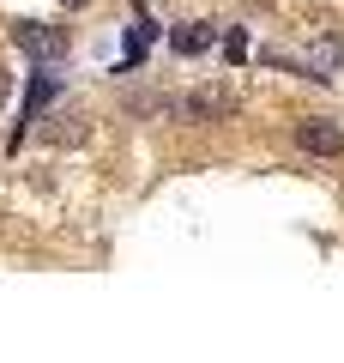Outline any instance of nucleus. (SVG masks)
<instances>
[{"mask_svg": "<svg viewBox=\"0 0 344 363\" xmlns=\"http://www.w3.org/2000/svg\"><path fill=\"white\" fill-rule=\"evenodd\" d=\"M13 43H18V55H30L37 67H55V61H67V30L61 25H42V18H18L13 25Z\"/></svg>", "mask_w": 344, "mask_h": 363, "instance_id": "obj_1", "label": "nucleus"}, {"mask_svg": "<svg viewBox=\"0 0 344 363\" xmlns=\"http://www.w3.org/2000/svg\"><path fill=\"white\" fill-rule=\"evenodd\" d=\"M296 145L314 152V157H338L344 152V128L338 121H302V128H296Z\"/></svg>", "mask_w": 344, "mask_h": 363, "instance_id": "obj_2", "label": "nucleus"}, {"mask_svg": "<svg viewBox=\"0 0 344 363\" xmlns=\"http://www.w3.org/2000/svg\"><path fill=\"white\" fill-rule=\"evenodd\" d=\"M308 73H314V79L344 73V30H326V37L308 43Z\"/></svg>", "mask_w": 344, "mask_h": 363, "instance_id": "obj_3", "label": "nucleus"}, {"mask_svg": "<svg viewBox=\"0 0 344 363\" xmlns=\"http://www.w3.org/2000/svg\"><path fill=\"white\" fill-rule=\"evenodd\" d=\"M236 109V97H224V91H188L176 104V116H188V121H212V116H229Z\"/></svg>", "mask_w": 344, "mask_h": 363, "instance_id": "obj_4", "label": "nucleus"}, {"mask_svg": "<svg viewBox=\"0 0 344 363\" xmlns=\"http://www.w3.org/2000/svg\"><path fill=\"white\" fill-rule=\"evenodd\" d=\"M55 91H61V79H55V73H37V79H30V97H25V116H18V128H13V152H18V140H25V133H30V121H37V109L49 104Z\"/></svg>", "mask_w": 344, "mask_h": 363, "instance_id": "obj_5", "label": "nucleus"}, {"mask_svg": "<svg viewBox=\"0 0 344 363\" xmlns=\"http://www.w3.org/2000/svg\"><path fill=\"white\" fill-rule=\"evenodd\" d=\"M169 43H176V55H205V49L217 43V25H205V18H193V25H181V30H176Z\"/></svg>", "mask_w": 344, "mask_h": 363, "instance_id": "obj_6", "label": "nucleus"}, {"mask_svg": "<svg viewBox=\"0 0 344 363\" xmlns=\"http://www.w3.org/2000/svg\"><path fill=\"white\" fill-rule=\"evenodd\" d=\"M224 55H229V61H248V37H242V30H229V37H224Z\"/></svg>", "mask_w": 344, "mask_h": 363, "instance_id": "obj_7", "label": "nucleus"}, {"mask_svg": "<svg viewBox=\"0 0 344 363\" xmlns=\"http://www.w3.org/2000/svg\"><path fill=\"white\" fill-rule=\"evenodd\" d=\"M6 91H13V79H6V73H0V97H6Z\"/></svg>", "mask_w": 344, "mask_h": 363, "instance_id": "obj_8", "label": "nucleus"}, {"mask_svg": "<svg viewBox=\"0 0 344 363\" xmlns=\"http://www.w3.org/2000/svg\"><path fill=\"white\" fill-rule=\"evenodd\" d=\"M61 6H91V0H61Z\"/></svg>", "mask_w": 344, "mask_h": 363, "instance_id": "obj_9", "label": "nucleus"}]
</instances>
